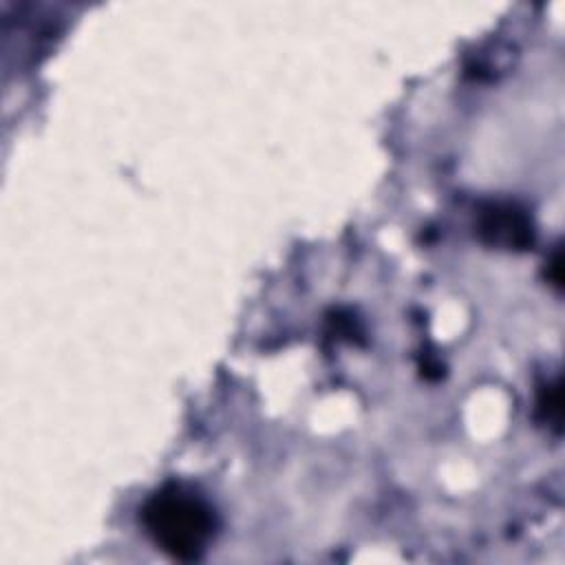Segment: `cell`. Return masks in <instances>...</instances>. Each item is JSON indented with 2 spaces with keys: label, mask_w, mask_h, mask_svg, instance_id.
Returning <instances> with one entry per match:
<instances>
[{
  "label": "cell",
  "mask_w": 565,
  "mask_h": 565,
  "mask_svg": "<svg viewBox=\"0 0 565 565\" xmlns=\"http://www.w3.org/2000/svg\"><path fill=\"white\" fill-rule=\"evenodd\" d=\"M150 539L170 556L199 558L214 534V512L194 492L170 486L154 492L141 508Z\"/></svg>",
  "instance_id": "obj_1"
},
{
  "label": "cell",
  "mask_w": 565,
  "mask_h": 565,
  "mask_svg": "<svg viewBox=\"0 0 565 565\" xmlns=\"http://www.w3.org/2000/svg\"><path fill=\"white\" fill-rule=\"evenodd\" d=\"M486 241L503 247H525L532 243V225L523 212L512 205H492L481 218Z\"/></svg>",
  "instance_id": "obj_2"
}]
</instances>
